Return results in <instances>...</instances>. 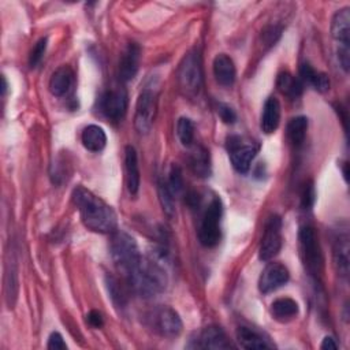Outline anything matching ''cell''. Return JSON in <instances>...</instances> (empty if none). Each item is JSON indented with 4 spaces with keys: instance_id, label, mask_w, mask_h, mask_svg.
Returning <instances> with one entry per match:
<instances>
[{
    "instance_id": "11",
    "label": "cell",
    "mask_w": 350,
    "mask_h": 350,
    "mask_svg": "<svg viewBox=\"0 0 350 350\" xmlns=\"http://www.w3.org/2000/svg\"><path fill=\"white\" fill-rule=\"evenodd\" d=\"M282 247V219L278 215H272L264 227V235L261 238L258 258L261 261L272 260Z\"/></svg>"
},
{
    "instance_id": "6",
    "label": "cell",
    "mask_w": 350,
    "mask_h": 350,
    "mask_svg": "<svg viewBox=\"0 0 350 350\" xmlns=\"http://www.w3.org/2000/svg\"><path fill=\"white\" fill-rule=\"evenodd\" d=\"M178 83L186 96L198 94L202 85L201 57L197 51H190L182 59L178 68Z\"/></svg>"
},
{
    "instance_id": "25",
    "label": "cell",
    "mask_w": 350,
    "mask_h": 350,
    "mask_svg": "<svg viewBox=\"0 0 350 350\" xmlns=\"http://www.w3.org/2000/svg\"><path fill=\"white\" fill-rule=\"evenodd\" d=\"M334 261L338 272L342 276L349 275V237L347 234H339L334 245Z\"/></svg>"
},
{
    "instance_id": "24",
    "label": "cell",
    "mask_w": 350,
    "mask_h": 350,
    "mask_svg": "<svg viewBox=\"0 0 350 350\" xmlns=\"http://www.w3.org/2000/svg\"><path fill=\"white\" fill-rule=\"evenodd\" d=\"M299 312L298 304L291 298H278L271 305V314L276 321L287 323Z\"/></svg>"
},
{
    "instance_id": "34",
    "label": "cell",
    "mask_w": 350,
    "mask_h": 350,
    "mask_svg": "<svg viewBox=\"0 0 350 350\" xmlns=\"http://www.w3.org/2000/svg\"><path fill=\"white\" fill-rule=\"evenodd\" d=\"M336 55H338V62H339L340 67L343 68L345 72H347L349 66H350V48H349V45H339L338 51H336Z\"/></svg>"
},
{
    "instance_id": "33",
    "label": "cell",
    "mask_w": 350,
    "mask_h": 350,
    "mask_svg": "<svg viewBox=\"0 0 350 350\" xmlns=\"http://www.w3.org/2000/svg\"><path fill=\"white\" fill-rule=\"evenodd\" d=\"M217 113H219L220 119L227 124H232L237 120V113L228 104L219 103L217 104Z\"/></svg>"
},
{
    "instance_id": "4",
    "label": "cell",
    "mask_w": 350,
    "mask_h": 350,
    "mask_svg": "<svg viewBox=\"0 0 350 350\" xmlns=\"http://www.w3.org/2000/svg\"><path fill=\"white\" fill-rule=\"evenodd\" d=\"M109 249L115 265L123 275H126L142 257L134 238L124 231L116 230L112 232Z\"/></svg>"
},
{
    "instance_id": "5",
    "label": "cell",
    "mask_w": 350,
    "mask_h": 350,
    "mask_svg": "<svg viewBox=\"0 0 350 350\" xmlns=\"http://www.w3.org/2000/svg\"><path fill=\"white\" fill-rule=\"evenodd\" d=\"M221 213H223L221 201L219 197H213L211 202L206 205L198 227V239L202 246L213 247L219 243L221 238V230H220Z\"/></svg>"
},
{
    "instance_id": "19",
    "label": "cell",
    "mask_w": 350,
    "mask_h": 350,
    "mask_svg": "<svg viewBox=\"0 0 350 350\" xmlns=\"http://www.w3.org/2000/svg\"><path fill=\"white\" fill-rule=\"evenodd\" d=\"M124 168H126V183L129 193L135 196L139 189V168L137 152L131 145L124 148Z\"/></svg>"
},
{
    "instance_id": "29",
    "label": "cell",
    "mask_w": 350,
    "mask_h": 350,
    "mask_svg": "<svg viewBox=\"0 0 350 350\" xmlns=\"http://www.w3.org/2000/svg\"><path fill=\"white\" fill-rule=\"evenodd\" d=\"M176 135L180 144L186 148H191L194 142V124L189 118H179L176 122Z\"/></svg>"
},
{
    "instance_id": "8",
    "label": "cell",
    "mask_w": 350,
    "mask_h": 350,
    "mask_svg": "<svg viewBox=\"0 0 350 350\" xmlns=\"http://www.w3.org/2000/svg\"><path fill=\"white\" fill-rule=\"evenodd\" d=\"M150 328L163 338H176L182 332V320L170 306H160L148 317Z\"/></svg>"
},
{
    "instance_id": "14",
    "label": "cell",
    "mask_w": 350,
    "mask_h": 350,
    "mask_svg": "<svg viewBox=\"0 0 350 350\" xmlns=\"http://www.w3.org/2000/svg\"><path fill=\"white\" fill-rule=\"evenodd\" d=\"M189 347L194 349H230L232 347L224 331L217 325L205 327L196 339L194 345Z\"/></svg>"
},
{
    "instance_id": "3",
    "label": "cell",
    "mask_w": 350,
    "mask_h": 350,
    "mask_svg": "<svg viewBox=\"0 0 350 350\" xmlns=\"http://www.w3.org/2000/svg\"><path fill=\"white\" fill-rule=\"evenodd\" d=\"M299 256L308 273L316 280L323 272V254L314 228L310 226H302L298 231Z\"/></svg>"
},
{
    "instance_id": "26",
    "label": "cell",
    "mask_w": 350,
    "mask_h": 350,
    "mask_svg": "<svg viewBox=\"0 0 350 350\" xmlns=\"http://www.w3.org/2000/svg\"><path fill=\"white\" fill-rule=\"evenodd\" d=\"M276 88L283 94H286V96H288L291 98H297L302 93L304 82L299 78L293 77L290 72L283 71L276 78Z\"/></svg>"
},
{
    "instance_id": "31",
    "label": "cell",
    "mask_w": 350,
    "mask_h": 350,
    "mask_svg": "<svg viewBox=\"0 0 350 350\" xmlns=\"http://www.w3.org/2000/svg\"><path fill=\"white\" fill-rule=\"evenodd\" d=\"M107 287H108V293L113 301L115 305L118 306H124L126 305V295L122 290V287L119 286V282L115 278H108L107 279Z\"/></svg>"
},
{
    "instance_id": "16",
    "label": "cell",
    "mask_w": 350,
    "mask_h": 350,
    "mask_svg": "<svg viewBox=\"0 0 350 350\" xmlns=\"http://www.w3.org/2000/svg\"><path fill=\"white\" fill-rule=\"evenodd\" d=\"M74 85V71L68 66H62L49 78V92L56 97L66 96Z\"/></svg>"
},
{
    "instance_id": "35",
    "label": "cell",
    "mask_w": 350,
    "mask_h": 350,
    "mask_svg": "<svg viewBox=\"0 0 350 350\" xmlns=\"http://www.w3.org/2000/svg\"><path fill=\"white\" fill-rule=\"evenodd\" d=\"M314 187L312 183H306L304 186V190H302V194H301V201H302V206L305 209H309L313 202H314Z\"/></svg>"
},
{
    "instance_id": "37",
    "label": "cell",
    "mask_w": 350,
    "mask_h": 350,
    "mask_svg": "<svg viewBox=\"0 0 350 350\" xmlns=\"http://www.w3.org/2000/svg\"><path fill=\"white\" fill-rule=\"evenodd\" d=\"M86 320H88L89 325H92L93 328H101L104 324L103 314L98 310H90L86 316Z\"/></svg>"
},
{
    "instance_id": "28",
    "label": "cell",
    "mask_w": 350,
    "mask_h": 350,
    "mask_svg": "<svg viewBox=\"0 0 350 350\" xmlns=\"http://www.w3.org/2000/svg\"><path fill=\"white\" fill-rule=\"evenodd\" d=\"M157 193H159V200L161 204V208L164 213L171 219L175 216V197L172 191L170 190L167 180L164 178H160L157 182Z\"/></svg>"
},
{
    "instance_id": "12",
    "label": "cell",
    "mask_w": 350,
    "mask_h": 350,
    "mask_svg": "<svg viewBox=\"0 0 350 350\" xmlns=\"http://www.w3.org/2000/svg\"><path fill=\"white\" fill-rule=\"evenodd\" d=\"M288 269L280 262H269L258 279V290L262 294L272 293L288 282Z\"/></svg>"
},
{
    "instance_id": "20",
    "label": "cell",
    "mask_w": 350,
    "mask_h": 350,
    "mask_svg": "<svg viewBox=\"0 0 350 350\" xmlns=\"http://www.w3.org/2000/svg\"><path fill=\"white\" fill-rule=\"evenodd\" d=\"M279 122H280V104L278 98L268 97L262 107L260 127L265 134H271L278 129Z\"/></svg>"
},
{
    "instance_id": "1",
    "label": "cell",
    "mask_w": 350,
    "mask_h": 350,
    "mask_svg": "<svg viewBox=\"0 0 350 350\" xmlns=\"http://www.w3.org/2000/svg\"><path fill=\"white\" fill-rule=\"evenodd\" d=\"M72 202L77 206L83 226L98 234H112L118 228V219L113 209L101 198L83 186L72 190Z\"/></svg>"
},
{
    "instance_id": "21",
    "label": "cell",
    "mask_w": 350,
    "mask_h": 350,
    "mask_svg": "<svg viewBox=\"0 0 350 350\" xmlns=\"http://www.w3.org/2000/svg\"><path fill=\"white\" fill-rule=\"evenodd\" d=\"M189 154V167L200 178H208L211 175V159L209 152L204 146H191Z\"/></svg>"
},
{
    "instance_id": "36",
    "label": "cell",
    "mask_w": 350,
    "mask_h": 350,
    "mask_svg": "<svg viewBox=\"0 0 350 350\" xmlns=\"http://www.w3.org/2000/svg\"><path fill=\"white\" fill-rule=\"evenodd\" d=\"M48 349L51 350H64L67 349V345L66 342L63 340V336L59 334V332H52L49 335V339H48V345H46Z\"/></svg>"
},
{
    "instance_id": "9",
    "label": "cell",
    "mask_w": 350,
    "mask_h": 350,
    "mask_svg": "<svg viewBox=\"0 0 350 350\" xmlns=\"http://www.w3.org/2000/svg\"><path fill=\"white\" fill-rule=\"evenodd\" d=\"M157 108L156 93L145 88L135 103V113H134V126L139 134H148L153 126L154 116Z\"/></svg>"
},
{
    "instance_id": "18",
    "label": "cell",
    "mask_w": 350,
    "mask_h": 350,
    "mask_svg": "<svg viewBox=\"0 0 350 350\" xmlns=\"http://www.w3.org/2000/svg\"><path fill=\"white\" fill-rule=\"evenodd\" d=\"M235 66L232 59L226 53H219L213 59V75L219 85L231 86L235 81Z\"/></svg>"
},
{
    "instance_id": "17",
    "label": "cell",
    "mask_w": 350,
    "mask_h": 350,
    "mask_svg": "<svg viewBox=\"0 0 350 350\" xmlns=\"http://www.w3.org/2000/svg\"><path fill=\"white\" fill-rule=\"evenodd\" d=\"M331 34L339 45L350 44V10L345 7L338 10L331 21Z\"/></svg>"
},
{
    "instance_id": "30",
    "label": "cell",
    "mask_w": 350,
    "mask_h": 350,
    "mask_svg": "<svg viewBox=\"0 0 350 350\" xmlns=\"http://www.w3.org/2000/svg\"><path fill=\"white\" fill-rule=\"evenodd\" d=\"M165 180H167V185L175 198L185 193V180H183L182 170L179 165H176V164L171 165V168L168 171V178Z\"/></svg>"
},
{
    "instance_id": "39",
    "label": "cell",
    "mask_w": 350,
    "mask_h": 350,
    "mask_svg": "<svg viewBox=\"0 0 350 350\" xmlns=\"http://www.w3.org/2000/svg\"><path fill=\"white\" fill-rule=\"evenodd\" d=\"M1 82H3V86H1V90H3V94H5V92H7V81H5V78H4V75L1 77Z\"/></svg>"
},
{
    "instance_id": "23",
    "label": "cell",
    "mask_w": 350,
    "mask_h": 350,
    "mask_svg": "<svg viewBox=\"0 0 350 350\" xmlns=\"http://www.w3.org/2000/svg\"><path fill=\"white\" fill-rule=\"evenodd\" d=\"M299 79L302 82L309 83L310 86H313L317 92L324 93L327 90H329V78L327 74L314 70L309 63H302L299 66Z\"/></svg>"
},
{
    "instance_id": "2",
    "label": "cell",
    "mask_w": 350,
    "mask_h": 350,
    "mask_svg": "<svg viewBox=\"0 0 350 350\" xmlns=\"http://www.w3.org/2000/svg\"><path fill=\"white\" fill-rule=\"evenodd\" d=\"M124 276L130 287L144 298L159 295L165 290L168 283L165 269L157 258L141 257Z\"/></svg>"
},
{
    "instance_id": "22",
    "label": "cell",
    "mask_w": 350,
    "mask_h": 350,
    "mask_svg": "<svg viewBox=\"0 0 350 350\" xmlns=\"http://www.w3.org/2000/svg\"><path fill=\"white\" fill-rule=\"evenodd\" d=\"M81 142L90 152H101L107 145L105 131L97 124H89L82 130Z\"/></svg>"
},
{
    "instance_id": "10",
    "label": "cell",
    "mask_w": 350,
    "mask_h": 350,
    "mask_svg": "<svg viewBox=\"0 0 350 350\" xmlns=\"http://www.w3.org/2000/svg\"><path fill=\"white\" fill-rule=\"evenodd\" d=\"M129 104V96L124 88L112 86L107 89L100 98V111L112 122H119L124 118Z\"/></svg>"
},
{
    "instance_id": "13",
    "label": "cell",
    "mask_w": 350,
    "mask_h": 350,
    "mask_svg": "<svg viewBox=\"0 0 350 350\" xmlns=\"http://www.w3.org/2000/svg\"><path fill=\"white\" fill-rule=\"evenodd\" d=\"M141 60V46L137 42H129L119 59L118 75L123 82L131 81L139 68Z\"/></svg>"
},
{
    "instance_id": "27",
    "label": "cell",
    "mask_w": 350,
    "mask_h": 350,
    "mask_svg": "<svg viewBox=\"0 0 350 350\" xmlns=\"http://www.w3.org/2000/svg\"><path fill=\"white\" fill-rule=\"evenodd\" d=\"M308 130V119L305 116H295L287 124L288 141L295 146H301L305 141Z\"/></svg>"
},
{
    "instance_id": "15",
    "label": "cell",
    "mask_w": 350,
    "mask_h": 350,
    "mask_svg": "<svg viewBox=\"0 0 350 350\" xmlns=\"http://www.w3.org/2000/svg\"><path fill=\"white\" fill-rule=\"evenodd\" d=\"M237 340L239 343L241 347L243 349H257V350H262V349H273L275 345L269 340V338L253 328V327H246V325H241L237 329Z\"/></svg>"
},
{
    "instance_id": "38",
    "label": "cell",
    "mask_w": 350,
    "mask_h": 350,
    "mask_svg": "<svg viewBox=\"0 0 350 350\" xmlns=\"http://www.w3.org/2000/svg\"><path fill=\"white\" fill-rule=\"evenodd\" d=\"M320 349H323V350H331V349L335 350V349H338V345H336V342L332 336H325L323 339L321 345H320Z\"/></svg>"
},
{
    "instance_id": "7",
    "label": "cell",
    "mask_w": 350,
    "mask_h": 350,
    "mask_svg": "<svg viewBox=\"0 0 350 350\" xmlns=\"http://www.w3.org/2000/svg\"><path fill=\"white\" fill-rule=\"evenodd\" d=\"M227 149L235 171L239 174H246L258 152V145L252 141H245L239 135H231L227 139Z\"/></svg>"
},
{
    "instance_id": "32",
    "label": "cell",
    "mask_w": 350,
    "mask_h": 350,
    "mask_svg": "<svg viewBox=\"0 0 350 350\" xmlns=\"http://www.w3.org/2000/svg\"><path fill=\"white\" fill-rule=\"evenodd\" d=\"M46 38L45 37H42V38H40L36 44H34V46H33V49H31V52H30V56H29V66L31 67V68H34V67H37L38 64H40V62L42 60V57H44V55H45V51H46Z\"/></svg>"
}]
</instances>
